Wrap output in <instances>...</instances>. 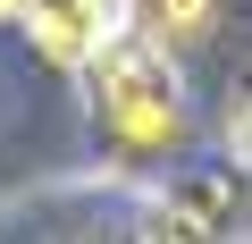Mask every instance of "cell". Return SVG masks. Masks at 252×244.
<instances>
[{"instance_id":"cell-1","label":"cell","mask_w":252,"mask_h":244,"mask_svg":"<svg viewBox=\"0 0 252 244\" xmlns=\"http://www.w3.org/2000/svg\"><path fill=\"white\" fill-rule=\"evenodd\" d=\"M93 109L118 152H177L185 143V84L177 51L152 34H109L93 51Z\"/></svg>"},{"instance_id":"cell-2","label":"cell","mask_w":252,"mask_h":244,"mask_svg":"<svg viewBox=\"0 0 252 244\" xmlns=\"http://www.w3.org/2000/svg\"><path fill=\"white\" fill-rule=\"evenodd\" d=\"M17 17H26V34H34L42 59L93 68V51H101L109 34H126V0H26Z\"/></svg>"},{"instance_id":"cell-3","label":"cell","mask_w":252,"mask_h":244,"mask_svg":"<svg viewBox=\"0 0 252 244\" xmlns=\"http://www.w3.org/2000/svg\"><path fill=\"white\" fill-rule=\"evenodd\" d=\"M210 26H219V0H143V34L168 42V51L210 42Z\"/></svg>"},{"instance_id":"cell-4","label":"cell","mask_w":252,"mask_h":244,"mask_svg":"<svg viewBox=\"0 0 252 244\" xmlns=\"http://www.w3.org/2000/svg\"><path fill=\"white\" fill-rule=\"evenodd\" d=\"M227 160H235V169H252V84L227 101Z\"/></svg>"},{"instance_id":"cell-5","label":"cell","mask_w":252,"mask_h":244,"mask_svg":"<svg viewBox=\"0 0 252 244\" xmlns=\"http://www.w3.org/2000/svg\"><path fill=\"white\" fill-rule=\"evenodd\" d=\"M17 9H26V0H0V17H17Z\"/></svg>"}]
</instances>
